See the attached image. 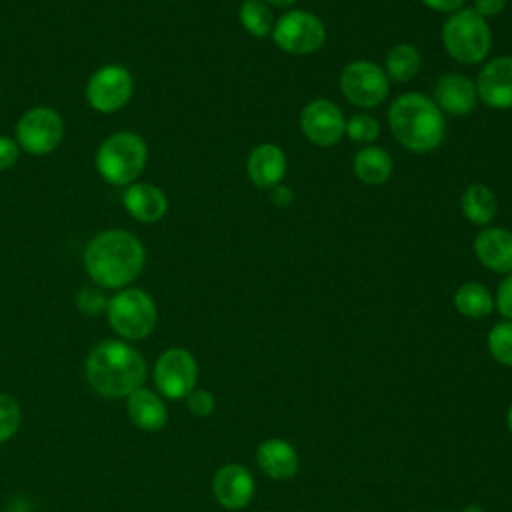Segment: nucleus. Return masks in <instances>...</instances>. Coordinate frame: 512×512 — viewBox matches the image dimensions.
I'll list each match as a JSON object with an SVG mask.
<instances>
[{
    "instance_id": "obj_26",
    "label": "nucleus",
    "mask_w": 512,
    "mask_h": 512,
    "mask_svg": "<svg viewBox=\"0 0 512 512\" xmlns=\"http://www.w3.org/2000/svg\"><path fill=\"white\" fill-rule=\"evenodd\" d=\"M488 350L504 366H512V320L498 322L488 332Z\"/></svg>"
},
{
    "instance_id": "obj_24",
    "label": "nucleus",
    "mask_w": 512,
    "mask_h": 512,
    "mask_svg": "<svg viewBox=\"0 0 512 512\" xmlns=\"http://www.w3.org/2000/svg\"><path fill=\"white\" fill-rule=\"evenodd\" d=\"M454 306L466 318H484L492 312L494 300L490 290L480 282H464L454 292Z\"/></svg>"
},
{
    "instance_id": "obj_34",
    "label": "nucleus",
    "mask_w": 512,
    "mask_h": 512,
    "mask_svg": "<svg viewBox=\"0 0 512 512\" xmlns=\"http://www.w3.org/2000/svg\"><path fill=\"white\" fill-rule=\"evenodd\" d=\"M420 2L430 10L442 12V14H454L464 6V0H420Z\"/></svg>"
},
{
    "instance_id": "obj_18",
    "label": "nucleus",
    "mask_w": 512,
    "mask_h": 512,
    "mask_svg": "<svg viewBox=\"0 0 512 512\" xmlns=\"http://www.w3.org/2000/svg\"><path fill=\"white\" fill-rule=\"evenodd\" d=\"M124 208L136 218L138 222L152 224L166 216L168 212V198L166 194L150 184V182H134L124 190L122 196Z\"/></svg>"
},
{
    "instance_id": "obj_21",
    "label": "nucleus",
    "mask_w": 512,
    "mask_h": 512,
    "mask_svg": "<svg viewBox=\"0 0 512 512\" xmlns=\"http://www.w3.org/2000/svg\"><path fill=\"white\" fill-rule=\"evenodd\" d=\"M392 156L382 146H364L354 154V176L366 186H382L392 176Z\"/></svg>"
},
{
    "instance_id": "obj_25",
    "label": "nucleus",
    "mask_w": 512,
    "mask_h": 512,
    "mask_svg": "<svg viewBox=\"0 0 512 512\" xmlns=\"http://www.w3.org/2000/svg\"><path fill=\"white\" fill-rule=\"evenodd\" d=\"M238 20L242 28L256 38H264L272 34V28L276 22L270 6L264 4L262 0H244L238 10Z\"/></svg>"
},
{
    "instance_id": "obj_5",
    "label": "nucleus",
    "mask_w": 512,
    "mask_h": 512,
    "mask_svg": "<svg viewBox=\"0 0 512 512\" xmlns=\"http://www.w3.org/2000/svg\"><path fill=\"white\" fill-rule=\"evenodd\" d=\"M440 38L450 58L466 66L484 62L492 46L490 26L474 8H460L450 14L442 24Z\"/></svg>"
},
{
    "instance_id": "obj_27",
    "label": "nucleus",
    "mask_w": 512,
    "mask_h": 512,
    "mask_svg": "<svg viewBox=\"0 0 512 512\" xmlns=\"http://www.w3.org/2000/svg\"><path fill=\"white\" fill-rule=\"evenodd\" d=\"M344 134L356 142V144H364V146H370L378 134H380V124L374 116L370 114H354L346 120V130Z\"/></svg>"
},
{
    "instance_id": "obj_8",
    "label": "nucleus",
    "mask_w": 512,
    "mask_h": 512,
    "mask_svg": "<svg viewBox=\"0 0 512 512\" xmlns=\"http://www.w3.org/2000/svg\"><path fill=\"white\" fill-rule=\"evenodd\" d=\"M338 86L342 96L358 108H376L390 90V80L382 66L370 60H354L340 72Z\"/></svg>"
},
{
    "instance_id": "obj_2",
    "label": "nucleus",
    "mask_w": 512,
    "mask_h": 512,
    "mask_svg": "<svg viewBox=\"0 0 512 512\" xmlns=\"http://www.w3.org/2000/svg\"><path fill=\"white\" fill-rule=\"evenodd\" d=\"M86 380L106 398H126L146 380L144 356L124 340H104L86 358Z\"/></svg>"
},
{
    "instance_id": "obj_15",
    "label": "nucleus",
    "mask_w": 512,
    "mask_h": 512,
    "mask_svg": "<svg viewBox=\"0 0 512 512\" xmlns=\"http://www.w3.org/2000/svg\"><path fill=\"white\" fill-rule=\"evenodd\" d=\"M212 494L220 506L240 510L254 496V478L242 464H224L214 474Z\"/></svg>"
},
{
    "instance_id": "obj_9",
    "label": "nucleus",
    "mask_w": 512,
    "mask_h": 512,
    "mask_svg": "<svg viewBox=\"0 0 512 512\" xmlns=\"http://www.w3.org/2000/svg\"><path fill=\"white\" fill-rule=\"evenodd\" d=\"M64 136L62 116L48 106H34L24 112L16 124L18 146L34 156L50 154Z\"/></svg>"
},
{
    "instance_id": "obj_35",
    "label": "nucleus",
    "mask_w": 512,
    "mask_h": 512,
    "mask_svg": "<svg viewBox=\"0 0 512 512\" xmlns=\"http://www.w3.org/2000/svg\"><path fill=\"white\" fill-rule=\"evenodd\" d=\"M270 198H272V202L276 204V206H288V204H292V200H294V192H292V188L290 186H286V184H276L274 188H270Z\"/></svg>"
},
{
    "instance_id": "obj_31",
    "label": "nucleus",
    "mask_w": 512,
    "mask_h": 512,
    "mask_svg": "<svg viewBox=\"0 0 512 512\" xmlns=\"http://www.w3.org/2000/svg\"><path fill=\"white\" fill-rule=\"evenodd\" d=\"M496 308L498 312L512 320V272L506 274V278L498 284V290H496Z\"/></svg>"
},
{
    "instance_id": "obj_30",
    "label": "nucleus",
    "mask_w": 512,
    "mask_h": 512,
    "mask_svg": "<svg viewBox=\"0 0 512 512\" xmlns=\"http://www.w3.org/2000/svg\"><path fill=\"white\" fill-rule=\"evenodd\" d=\"M186 406L188 410L198 416V418H204V416H210L212 410H214V396L208 392V390H192L186 398Z\"/></svg>"
},
{
    "instance_id": "obj_7",
    "label": "nucleus",
    "mask_w": 512,
    "mask_h": 512,
    "mask_svg": "<svg viewBox=\"0 0 512 512\" xmlns=\"http://www.w3.org/2000/svg\"><path fill=\"white\" fill-rule=\"evenodd\" d=\"M272 40L288 54L306 56L324 46L326 26L308 10H288L274 22Z\"/></svg>"
},
{
    "instance_id": "obj_22",
    "label": "nucleus",
    "mask_w": 512,
    "mask_h": 512,
    "mask_svg": "<svg viewBox=\"0 0 512 512\" xmlns=\"http://www.w3.org/2000/svg\"><path fill=\"white\" fill-rule=\"evenodd\" d=\"M460 208H462V214H464V218L468 222H472L476 226H486L496 216L498 202H496L494 192L488 186H484V184H470L462 192Z\"/></svg>"
},
{
    "instance_id": "obj_17",
    "label": "nucleus",
    "mask_w": 512,
    "mask_h": 512,
    "mask_svg": "<svg viewBox=\"0 0 512 512\" xmlns=\"http://www.w3.org/2000/svg\"><path fill=\"white\" fill-rule=\"evenodd\" d=\"M286 164L284 150L272 142H264L254 146L248 154L246 172L256 188L270 190L284 180Z\"/></svg>"
},
{
    "instance_id": "obj_10",
    "label": "nucleus",
    "mask_w": 512,
    "mask_h": 512,
    "mask_svg": "<svg viewBox=\"0 0 512 512\" xmlns=\"http://www.w3.org/2000/svg\"><path fill=\"white\" fill-rule=\"evenodd\" d=\"M198 380V364L186 348L164 350L154 364V384L168 400L186 398Z\"/></svg>"
},
{
    "instance_id": "obj_20",
    "label": "nucleus",
    "mask_w": 512,
    "mask_h": 512,
    "mask_svg": "<svg viewBox=\"0 0 512 512\" xmlns=\"http://www.w3.org/2000/svg\"><path fill=\"white\" fill-rule=\"evenodd\" d=\"M256 462L274 480H288L298 472V454L286 440L270 438L258 446Z\"/></svg>"
},
{
    "instance_id": "obj_36",
    "label": "nucleus",
    "mask_w": 512,
    "mask_h": 512,
    "mask_svg": "<svg viewBox=\"0 0 512 512\" xmlns=\"http://www.w3.org/2000/svg\"><path fill=\"white\" fill-rule=\"evenodd\" d=\"M268 6H276V8H290L292 4H296L298 0H262Z\"/></svg>"
},
{
    "instance_id": "obj_16",
    "label": "nucleus",
    "mask_w": 512,
    "mask_h": 512,
    "mask_svg": "<svg viewBox=\"0 0 512 512\" xmlns=\"http://www.w3.org/2000/svg\"><path fill=\"white\" fill-rule=\"evenodd\" d=\"M474 254L480 264L496 274L512 272V230L488 226L474 238Z\"/></svg>"
},
{
    "instance_id": "obj_23",
    "label": "nucleus",
    "mask_w": 512,
    "mask_h": 512,
    "mask_svg": "<svg viewBox=\"0 0 512 512\" xmlns=\"http://www.w3.org/2000/svg\"><path fill=\"white\" fill-rule=\"evenodd\" d=\"M422 68V54L414 44L402 42L388 50L384 60V72L388 80L410 82Z\"/></svg>"
},
{
    "instance_id": "obj_32",
    "label": "nucleus",
    "mask_w": 512,
    "mask_h": 512,
    "mask_svg": "<svg viewBox=\"0 0 512 512\" xmlns=\"http://www.w3.org/2000/svg\"><path fill=\"white\" fill-rule=\"evenodd\" d=\"M20 156V146L10 136H0V170H8L16 164Z\"/></svg>"
},
{
    "instance_id": "obj_6",
    "label": "nucleus",
    "mask_w": 512,
    "mask_h": 512,
    "mask_svg": "<svg viewBox=\"0 0 512 512\" xmlns=\"http://www.w3.org/2000/svg\"><path fill=\"white\" fill-rule=\"evenodd\" d=\"M106 318L112 330L124 340H142L156 328L158 310L148 292L140 288H120L108 298Z\"/></svg>"
},
{
    "instance_id": "obj_3",
    "label": "nucleus",
    "mask_w": 512,
    "mask_h": 512,
    "mask_svg": "<svg viewBox=\"0 0 512 512\" xmlns=\"http://www.w3.org/2000/svg\"><path fill=\"white\" fill-rule=\"evenodd\" d=\"M386 116L392 136L414 154L436 150L446 136L444 114L432 98L420 92L396 96Z\"/></svg>"
},
{
    "instance_id": "obj_14",
    "label": "nucleus",
    "mask_w": 512,
    "mask_h": 512,
    "mask_svg": "<svg viewBox=\"0 0 512 512\" xmlns=\"http://www.w3.org/2000/svg\"><path fill=\"white\" fill-rule=\"evenodd\" d=\"M432 100L442 114L466 116L476 108L478 102L476 84L464 74L446 72L436 80Z\"/></svg>"
},
{
    "instance_id": "obj_29",
    "label": "nucleus",
    "mask_w": 512,
    "mask_h": 512,
    "mask_svg": "<svg viewBox=\"0 0 512 512\" xmlns=\"http://www.w3.org/2000/svg\"><path fill=\"white\" fill-rule=\"evenodd\" d=\"M76 306L84 312V314H98V312H106L108 306V298L96 290V288H82L76 294Z\"/></svg>"
},
{
    "instance_id": "obj_12",
    "label": "nucleus",
    "mask_w": 512,
    "mask_h": 512,
    "mask_svg": "<svg viewBox=\"0 0 512 512\" xmlns=\"http://www.w3.org/2000/svg\"><path fill=\"white\" fill-rule=\"evenodd\" d=\"M302 134L316 146H334L346 130L342 110L326 98L310 100L300 112Z\"/></svg>"
},
{
    "instance_id": "obj_1",
    "label": "nucleus",
    "mask_w": 512,
    "mask_h": 512,
    "mask_svg": "<svg viewBox=\"0 0 512 512\" xmlns=\"http://www.w3.org/2000/svg\"><path fill=\"white\" fill-rule=\"evenodd\" d=\"M142 242L126 230H104L84 250V268L102 288H124L144 268Z\"/></svg>"
},
{
    "instance_id": "obj_33",
    "label": "nucleus",
    "mask_w": 512,
    "mask_h": 512,
    "mask_svg": "<svg viewBox=\"0 0 512 512\" xmlns=\"http://www.w3.org/2000/svg\"><path fill=\"white\" fill-rule=\"evenodd\" d=\"M508 0H474V10L482 16V18H490L500 14L506 8Z\"/></svg>"
},
{
    "instance_id": "obj_19",
    "label": "nucleus",
    "mask_w": 512,
    "mask_h": 512,
    "mask_svg": "<svg viewBox=\"0 0 512 512\" xmlns=\"http://www.w3.org/2000/svg\"><path fill=\"white\" fill-rule=\"evenodd\" d=\"M126 410L130 420L146 432H158L168 420V410L164 400L150 388L140 386L130 396H126Z\"/></svg>"
},
{
    "instance_id": "obj_11",
    "label": "nucleus",
    "mask_w": 512,
    "mask_h": 512,
    "mask_svg": "<svg viewBox=\"0 0 512 512\" xmlns=\"http://www.w3.org/2000/svg\"><path fill=\"white\" fill-rule=\"evenodd\" d=\"M134 92L132 74L120 64H106L98 68L86 84L88 104L102 114H112L124 108Z\"/></svg>"
},
{
    "instance_id": "obj_13",
    "label": "nucleus",
    "mask_w": 512,
    "mask_h": 512,
    "mask_svg": "<svg viewBox=\"0 0 512 512\" xmlns=\"http://www.w3.org/2000/svg\"><path fill=\"white\" fill-rule=\"evenodd\" d=\"M478 98L496 110L512 108V56L488 60L476 78Z\"/></svg>"
},
{
    "instance_id": "obj_37",
    "label": "nucleus",
    "mask_w": 512,
    "mask_h": 512,
    "mask_svg": "<svg viewBox=\"0 0 512 512\" xmlns=\"http://www.w3.org/2000/svg\"><path fill=\"white\" fill-rule=\"evenodd\" d=\"M506 422H508V428H510V432H512V406H510V410H508V418H506Z\"/></svg>"
},
{
    "instance_id": "obj_28",
    "label": "nucleus",
    "mask_w": 512,
    "mask_h": 512,
    "mask_svg": "<svg viewBox=\"0 0 512 512\" xmlns=\"http://www.w3.org/2000/svg\"><path fill=\"white\" fill-rule=\"evenodd\" d=\"M22 422V410L16 398L0 392V444L10 440Z\"/></svg>"
},
{
    "instance_id": "obj_4",
    "label": "nucleus",
    "mask_w": 512,
    "mask_h": 512,
    "mask_svg": "<svg viewBox=\"0 0 512 512\" xmlns=\"http://www.w3.org/2000/svg\"><path fill=\"white\" fill-rule=\"evenodd\" d=\"M148 160V146L136 132L110 134L96 152L98 174L116 186L134 184Z\"/></svg>"
}]
</instances>
